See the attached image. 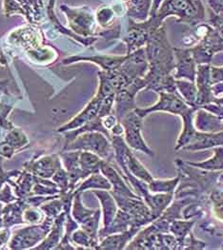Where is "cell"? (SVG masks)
Returning a JSON list of instances; mask_svg holds the SVG:
<instances>
[{"mask_svg":"<svg viewBox=\"0 0 223 250\" xmlns=\"http://www.w3.org/2000/svg\"><path fill=\"white\" fill-rule=\"evenodd\" d=\"M160 94L159 101L156 105L146 109H135V112L140 116L144 117L153 111H166L172 114L179 115L182 117L189 112L193 107L187 105L185 102L178 96V92H158Z\"/></svg>","mask_w":223,"mask_h":250,"instance_id":"1","label":"cell"},{"mask_svg":"<svg viewBox=\"0 0 223 250\" xmlns=\"http://www.w3.org/2000/svg\"><path fill=\"white\" fill-rule=\"evenodd\" d=\"M141 120L142 117H140L136 112L128 114L123 119L121 125L124 128L125 139L131 147L142 151L147 155L153 156L154 151L149 147L141 136Z\"/></svg>","mask_w":223,"mask_h":250,"instance_id":"2","label":"cell"},{"mask_svg":"<svg viewBox=\"0 0 223 250\" xmlns=\"http://www.w3.org/2000/svg\"><path fill=\"white\" fill-rule=\"evenodd\" d=\"M223 146V130L217 132L197 131L193 140L181 150L199 151Z\"/></svg>","mask_w":223,"mask_h":250,"instance_id":"3","label":"cell"},{"mask_svg":"<svg viewBox=\"0 0 223 250\" xmlns=\"http://www.w3.org/2000/svg\"><path fill=\"white\" fill-rule=\"evenodd\" d=\"M211 71L208 65H201L198 70V97L197 107H201L213 103L215 96L212 91Z\"/></svg>","mask_w":223,"mask_h":250,"instance_id":"4","label":"cell"},{"mask_svg":"<svg viewBox=\"0 0 223 250\" xmlns=\"http://www.w3.org/2000/svg\"><path fill=\"white\" fill-rule=\"evenodd\" d=\"M77 148H84L107 158L111 153V147L108 140L100 133H89L80 138L74 144Z\"/></svg>","mask_w":223,"mask_h":250,"instance_id":"5","label":"cell"},{"mask_svg":"<svg viewBox=\"0 0 223 250\" xmlns=\"http://www.w3.org/2000/svg\"><path fill=\"white\" fill-rule=\"evenodd\" d=\"M175 54L178 57V65L176 66L178 72L177 78H188L191 82L195 81V60L191 53V50L184 49H174Z\"/></svg>","mask_w":223,"mask_h":250,"instance_id":"6","label":"cell"},{"mask_svg":"<svg viewBox=\"0 0 223 250\" xmlns=\"http://www.w3.org/2000/svg\"><path fill=\"white\" fill-rule=\"evenodd\" d=\"M197 109H198L197 107H193L189 112H187L185 115H183L181 117L182 121H183V129H182L181 134L177 142L176 150H181L195 137L198 130L195 127V124H194L193 120H194V113Z\"/></svg>","mask_w":223,"mask_h":250,"instance_id":"7","label":"cell"},{"mask_svg":"<svg viewBox=\"0 0 223 250\" xmlns=\"http://www.w3.org/2000/svg\"><path fill=\"white\" fill-rule=\"evenodd\" d=\"M196 126L202 132H217L223 130V124L215 115L202 108L199 110L196 119Z\"/></svg>","mask_w":223,"mask_h":250,"instance_id":"8","label":"cell"},{"mask_svg":"<svg viewBox=\"0 0 223 250\" xmlns=\"http://www.w3.org/2000/svg\"><path fill=\"white\" fill-rule=\"evenodd\" d=\"M186 163L192 167L207 170V171H222L223 170V146H219L214 149V155L205 161L190 162Z\"/></svg>","mask_w":223,"mask_h":250,"instance_id":"9","label":"cell"},{"mask_svg":"<svg viewBox=\"0 0 223 250\" xmlns=\"http://www.w3.org/2000/svg\"><path fill=\"white\" fill-rule=\"evenodd\" d=\"M180 181V177L171 180H156L150 182L147 187L150 192L153 193H175Z\"/></svg>","mask_w":223,"mask_h":250,"instance_id":"10","label":"cell"},{"mask_svg":"<svg viewBox=\"0 0 223 250\" xmlns=\"http://www.w3.org/2000/svg\"><path fill=\"white\" fill-rule=\"evenodd\" d=\"M195 221L193 222H184V221H172L169 226V231L174 234L177 238L180 246H184L187 234L190 232L191 228L195 225Z\"/></svg>","mask_w":223,"mask_h":250,"instance_id":"11","label":"cell"},{"mask_svg":"<svg viewBox=\"0 0 223 250\" xmlns=\"http://www.w3.org/2000/svg\"><path fill=\"white\" fill-rule=\"evenodd\" d=\"M177 89L182 94V96L186 99V104L192 107H197V97H198V90L195 87L194 83L186 82V81H176Z\"/></svg>","mask_w":223,"mask_h":250,"instance_id":"12","label":"cell"},{"mask_svg":"<svg viewBox=\"0 0 223 250\" xmlns=\"http://www.w3.org/2000/svg\"><path fill=\"white\" fill-rule=\"evenodd\" d=\"M210 200L213 204L214 213L223 221V190H214L210 196Z\"/></svg>","mask_w":223,"mask_h":250,"instance_id":"13","label":"cell"},{"mask_svg":"<svg viewBox=\"0 0 223 250\" xmlns=\"http://www.w3.org/2000/svg\"><path fill=\"white\" fill-rule=\"evenodd\" d=\"M201 108H204L207 111L215 114L223 124V106L215 104V103L214 104L210 103V104H207V105L201 107Z\"/></svg>","mask_w":223,"mask_h":250,"instance_id":"14","label":"cell"},{"mask_svg":"<svg viewBox=\"0 0 223 250\" xmlns=\"http://www.w3.org/2000/svg\"><path fill=\"white\" fill-rule=\"evenodd\" d=\"M212 84L220 83L223 81V68H212L211 70Z\"/></svg>","mask_w":223,"mask_h":250,"instance_id":"15","label":"cell"},{"mask_svg":"<svg viewBox=\"0 0 223 250\" xmlns=\"http://www.w3.org/2000/svg\"><path fill=\"white\" fill-rule=\"evenodd\" d=\"M220 182H223V174L220 176Z\"/></svg>","mask_w":223,"mask_h":250,"instance_id":"16","label":"cell"}]
</instances>
